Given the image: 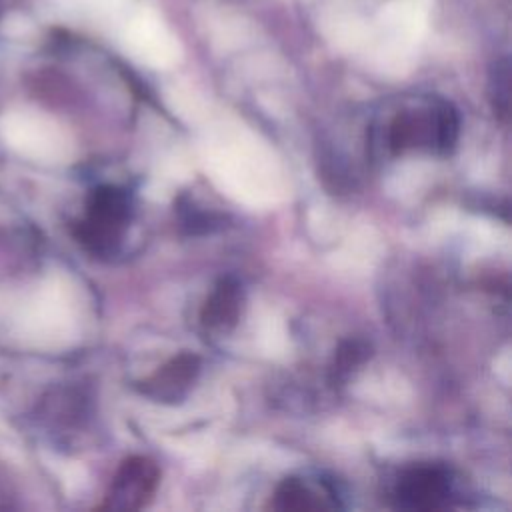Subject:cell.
<instances>
[{
    "label": "cell",
    "mask_w": 512,
    "mask_h": 512,
    "mask_svg": "<svg viewBox=\"0 0 512 512\" xmlns=\"http://www.w3.org/2000/svg\"><path fill=\"white\" fill-rule=\"evenodd\" d=\"M452 494L450 472L442 466H416L406 470L394 488L398 508L430 512L448 504Z\"/></svg>",
    "instance_id": "cell-1"
},
{
    "label": "cell",
    "mask_w": 512,
    "mask_h": 512,
    "mask_svg": "<svg viewBox=\"0 0 512 512\" xmlns=\"http://www.w3.org/2000/svg\"><path fill=\"white\" fill-rule=\"evenodd\" d=\"M128 212L130 202L124 190L106 186L94 192L86 224V238L94 250L110 252L116 248L128 222Z\"/></svg>",
    "instance_id": "cell-2"
},
{
    "label": "cell",
    "mask_w": 512,
    "mask_h": 512,
    "mask_svg": "<svg viewBox=\"0 0 512 512\" xmlns=\"http://www.w3.org/2000/svg\"><path fill=\"white\" fill-rule=\"evenodd\" d=\"M158 480V466L150 458L132 456L120 466L106 496V506L114 510H140L152 500Z\"/></svg>",
    "instance_id": "cell-3"
},
{
    "label": "cell",
    "mask_w": 512,
    "mask_h": 512,
    "mask_svg": "<svg viewBox=\"0 0 512 512\" xmlns=\"http://www.w3.org/2000/svg\"><path fill=\"white\" fill-rule=\"evenodd\" d=\"M200 372V358L182 352L164 362L154 374L138 382V390L156 402H178L192 388Z\"/></svg>",
    "instance_id": "cell-4"
},
{
    "label": "cell",
    "mask_w": 512,
    "mask_h": 512,
    "mask_svg": "<svg viewBox=\"0 0 512 512\" xmlns=\"http://www.w3.org/2000/svg\"><path fill=\"white\" fill-rule=\"evenodd\" d=\"M244 290L236 278H222L200 310V322L208 332L232 330L242 314Z\"/></svg>",
    "instance_id": "cell-5"
},
{
    "label": "cell",
    "mask_w": 512,
    "mask_h": 512,
    "mask_svg": "<svg viewBox=\"0 0 512 512\" xmlns=\"http://www.w3.org/2000/svg\"><path fill=\"white\" fill-rule=\"evenodd\" d=\"M332 506L330 502L324 500L316 490L310 488L300 478H286L274 492L270 508L274 510H318V508H328Z\"/></svg>",
    "instance_id": "cell-6"
},
{
    "label": "cell",
    "mask_w": 512,
    "mask_h": 512,
    "mask_svg": "<svg viewBox=\"0 0 512 512\" xmlns=\"http://www.w3.org/2000/svg\"><path fill=\"white\" fill-rule=\"evenodd\" d=\"M370 356V346L362 340H346L338 346L332 362V380H346Z\"/></svg>",
    "instance_id": "cell-7"
},
{
    "label": "cell",
    "mask_w": 512,
    "mask_h": 512,
    "mask_svg": "<svg viewBox=\"0 0 512 512\" xmlns=\"http://www.w3.org/2000/svg\"><path fill=\"white\" fill-rule=\"evenodd\" d=\"M508 62L500 60L494 64L490 72V100L500 118H506L508 114V102H510V82H508Z\"/></svg>",
    "instance_id": "cell-8"
}]
</instances>
